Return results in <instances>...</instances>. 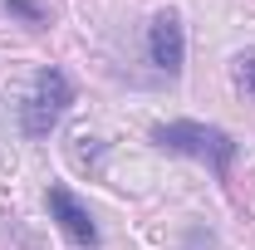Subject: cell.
<instances>
[{
	"label": "cell",
	"instance_id": "3",
	"mask_svg": "<svg viewBox=\"0 0 255 250\" xmlns=\"http://www.w3.org/2000/svg\"><path fill=\"white\" fill-rule=\"evenodd\" d=\"M147 49H152V64H157V69H167V74L182 69V59H187V39H182V20H177L172 10H162L157 20H152Z\"/></svg>",
	"mask_w": 255,
	"mask_h": 250
},
{
	"label": "cell",
	"instance_id": "4",
	"mask_svg": "<svg viewBox=\"0 0 255 250\" xmlns=\"http://www.w3.org/2000/svg\"><path fill=\"white\" fill-rule=\"evenodd\" d=\"M49 211H54V221H59V231L74 241V246H98V226L89 221V211L69 196L64 187H54L49 191Z\"/></svg>",
	"mask_w": 255,
	"mask_h": 250
},
{
	"label": "cell",
	"instance_id": "6",
	"mask_svg": "<svg viewBox=\"0 0 255 250\" xmlns=\"http://www.w3.org/2000/svg\"><path fill=\"white\" fill-rule=\"evenodd\" d=\"M5 5H10V10H20L25 20H34V25H39V5H30V0H5Z\"/></svg>",
	"mask_w": 255,
	"mask_h": 250
},
{
	"label": "cell",
	"instance_id": "2",
	"mask_svg": "<svg viewBox=\"0 0 255 250\" xmlns=\"http://www.w3.org/2000/svg\"><path fill=\"white\" fill-rule=\"evenodd\" d=\"M74 103V84L64 79L59 69H44L39 79H34V94L25 98V113H20V123L30 137H49V127L64 118V108Z\"/></svg>",
	"mask_w": 255,
	"mask_h": 250
},
{
	"label": "cell",
	"instance_id": "5",
	"mask_svg": "<svg viewBox=\"0 0 255 250\" xmlns=\"http://www.w3.org/2000/svg\"><path fill=\"white\" fill-rule=\"evenodd\" d=\"M236 89L246 98H255V54H241L236 59Z\"/></svg>",
	"mask_w": 255,
	"mask_h": 250
},
{
	"label": "cell",
	"instance_id": "1",
	"mask_svg": "<svg viewBox=\"0 0 255 250\" xmlns=\"http://www.w3.org/2000/svg\"><path fill=\"white\" fill-rule=\"evenodd\" d=\"M152 137H157L167 152L201 157V162H211V172H216V177H231V162H236V137H231V132H221V127H206V123H162Z\"/></svg>",
	"mask_w": 255,
	"mask_h": 250
}]
</instances>
